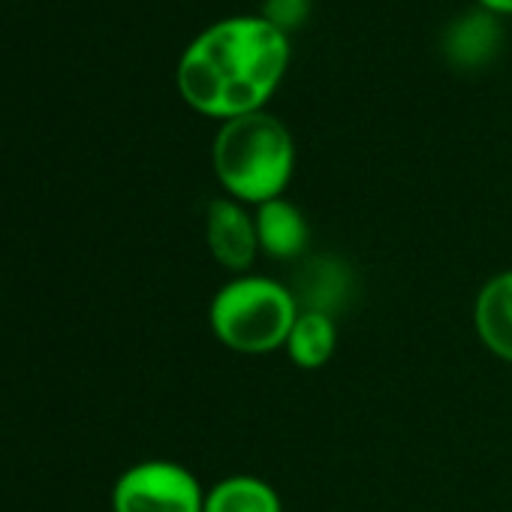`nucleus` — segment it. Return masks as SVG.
Here are the masks:
<instances>
[{
  "mask_svg": "<svg viewBox=\"0 0 512 512\" xmlns=\"http://www.w3.org/2000/svg\"><path fill=\"white\" fill-rule=\"evenodd\" d=\"M308 13V0H266L263 19H269L275 28L287 31L290 25H299Z\"/></svg>",
  "mask_w": 512,
  "mask_h": 512,
  "instance_id": "obj_11",
  "label": "nucleus"
},
{
  "mask_svg": "<svg viewBox=\"0 0 512 512\" xmlns=\"http://www.w3.org/2000/svg\"><path fill=\"white\" fill-rule=\"evenodd\" d=\"M205 512H284V506L266 479L229 476L205 494Z\"/></svg>",
  "mask_w": 512,
  "mask_h": 512,
  "instance_id": "obj_9",
  "label": "nucleus"
},
{
  "mask_svg": "<svg viewBox=\"0 0 512 512\" xmlns=\"http://www.w3.org/2000/svg\"><path fill=\"white\" fill-rule=\"evenodd\" d=\"M211 160L220 184L235 199L263 205L287 190L296 169V145L275 115L247 112L223 121Z\"/></svg>",
  "mask_w": 512,
  "mask_h": 512,
  "instance_id": "obj_2",
  "label": "nucleus"
},
{
  "mask_svg": "<svg viewBox=\"0 0 512 512\" xmlns=\"http://www.w3.org/2000/svg\"><path fill=\"white\" fill-rule=\"evenodd\" d=\"M488 10H500V13H512V0H482Z\"/></svg>",
  "mask_w": 512,
  "mask_h": 512,
  "instance_id": "obj_12",
  "label": "nucleus"
},
{
  "mask_svg": "<svg viewBox=\"0 0 512 512\" xmlns=\"http://www.w3.org/2000/svg\"><path fill=\"white\" fill-rule=\"evenodd\" d=\"M112 506L115 512H205V494L187 467L142 461L118 479Z\"/></svg>",
  "mask_w": 512,
  "mask_h": 512,
  "instance_id": "obj_4",
  "label": "nucleus"
},
{
  "mask_svg": "<svg viewBox=\"0 0 512 512\" xmlns=\"http://www.w3.org/2000/svg\"><path fill=\"white\" fill-rule=\"evenodd\" d=\"M293 296H296V305L299 311H320V314H329L341 305V299L347 296L350 290V281L347 275L341 272L338 263H329V260H314L302 269L296 287H290Z\"/></svg>",
  "mask_w": 512,
  "mask_h": 512,
  "instance_id": "obj_10",
  "label": "nucleus"
},
{
  "mask_svg": "<svg viewBox=\"0 0 512 512\" xmlns=\"http://www.w3.org/2000/svg\"><path fill=\"white\" fill-rule=\"evenodd\" d=\"M205 238L214 260L229 272H247L260 253L256 220L235 199H214L205 217Z\"/></svg>",
  "mask_w": 512,
  "mask_h": 512,
  "instance_id": "obj_5",
  "label": "nucleus"
},
{
  "mask_svg": "<svg viewBox=\"0 0 512 512\" xmlns=\"http://www.w3.org/2000/svg\"><path fill=\"white\" fill-rule=\"evenodd\" d=\"M296 317L299 305L293 290L260 275H241L232 284L220 287L208 308L214 338L223 347L247 356L287 347Z\"/></svg>",
  "mask_w": 512,
  "mask_h": 512,
  "instance_id": "obj_3",
  "label": "nucleus"
},
{
  "mask_svg": "<svg viewBox=\"0 0 512 512\" xmlns=\"http://www.w3.org/2000/svg\"><path fill=\"white\" fill-rule=\"evenodd\" d=\"M256 238H260V250L272 260H296L305 253L311 229L299 205L287 202L284 196L269 199L256 208Z\"/></svg>",
  "mask_w": 512,
  "mask_h": 512,
  "instance_id": "obj_6",
  "label": "nucleus"
},
{
  "mask_svg": "<svg viewBox=\"0 0 512 512\" xmlns=\"http://www.w3.org/2000/svg\"><path fill=\"white\" fill-rule=\"evenodd\" d=\"M473 326L479 341L512 365V272L494 275L476 296Z\"/></svg>",
  "mask_w": 512,
  "mask_h": 512,
  "instance_id": "obj_7",
  "label": "nucleus"
},
{
  "mask_svg": "<svg viewBox=\"0 0 512 512\" xmlns=\"http://www.w3.org/2000/svg\"><path fill=\"white\" fill-rule=\"evenodd\" d=\"M335 347H338L335 320L320 311H299L287 338L290 359L305 371H317L335 356Z\"/></svg>",
  "mask_w": 512,
  "mask_h": 512,
  "instance_id": "obj_8",
  "label": "nucleus"
},
{
  "mask_svg": "<svg viewBox=\"0 0 512 512\" xmlns=\"http://www.w3.org/2000/svg\"><path fill=\"white\" fill-rule=\"evenodd\" d=\"M290 61V40L263 16H232L205 28L178 61V91L202 115L260 112Z\"/></svg>",
  "mask_w": 512,
  "mask_h": 512,
  "instance_id": "obj_1",
  "label": "nucleus"
}]
</instances>
